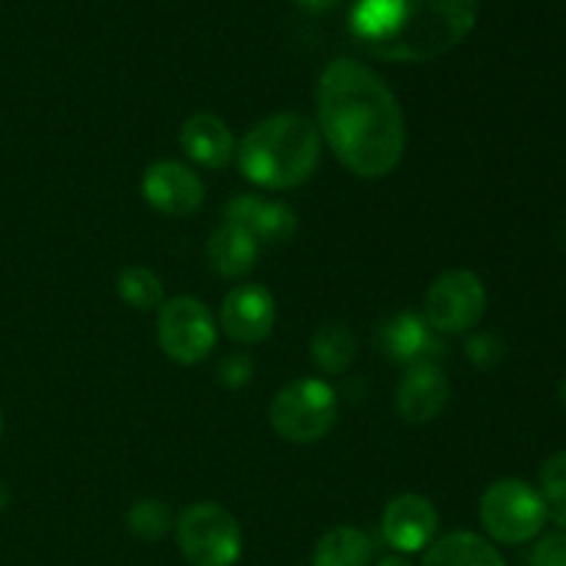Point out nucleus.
I'll use <instances>...</instances> for the list:
<instances>
[{
	"instance_id": "nucleus-27",
	"label": "nucleus",
	"mask_w": 566,
	"mask_h": 566,
	"mask_svg": "<svg viewBox=\"0 0 566 566\" xmlns=\"http://www.w3.org/2000/svg\"><path fill=\"white\" fill-rule=\"evenodd\" d=\"M296 3L304 6V9H310V11H321V9H332L337 0H296Z\"/></svg>"
},
{
	"instance_id": "nucleus-9",
	"label": "nucleus",
	"mask_w": 566,
	"mask_h": 566,
	"mask_svg": "<svg viewBox=\"0 0 566 566\" xmlns=\"http://www.w3.org/2000/svg\"><path fill=\"white\" fill-rule=\"evenodd\" d=\"M142 193L160 216L186 219L205 202V182L177 160H158L142 177Z\"/></svg>"
},
{
	"instance_id": "nucleus-18",
	"label": "nucleus",
	"mask_w": 566,
	"mask_h": 566,
	"mask_svg": "<svg viewBox=\"0 0 566 566\" xmlns=\"http://www.w3.org/2000/svg\"><path fill=\"white\" fill-rule=\"evenodd\" d=\"M374 545L368 534L352 525H337L318 539L313 551V566H370Z\"/></svg>"
},
{
	"instance_id": "nucleus-26",
	"label": "nucleus",
	"mask_w": 566,
	"mask_h": 566,
	"mask_svg": "<svg viewBox=\"0 0 566 566\" xmlns=\"http://www.w3.org/2000/svg\"><path fill=\"white\" fill-rule=\"evenodd\" d=\"M547 520H553L558 531H566V503H556V506H547Z\"/></svg>"
},
{
	"instance_id": "nucleus-14",
	"label": "nucleus",
	"mask_w": 566,
	"mask_h": 566,
	"mask_svg": "<svg viewBox=\"0 0 566 566\" xmlns=\"http://www.w3.org/2000/svg\"><path fill=\"white\" fill-rule=\"evenodd\" d=\"M376 346L387 359L401 365H423L434 363V357L442 354V340L423 315L398 313L390 321H385L376 335Z\"/></svg>"
},
{
	"instance_id": "nucleus-20",
	"label": "nucleus",
	"mask_w": 566,
	"mask_h": 566,
	"mask_svg": "<svg viewBox=\"0 0 566 566\" xmlns=\"http://www.w3.org/2000/svg\"><path fill=\"white\" fill-rule=\"evenodd\" d=\"M116 291H119L122 302L130 304L138 313H153L166 302L164 282L147 265H127L116 280Z\"/></svg>"
},
{
	"instance_id": "nucleus-1",
	"label": "nucleus",
	"mask_w": 566,
	"mask_h": 566,
	"mask_svg": "<svg viewBox=\"0 0 566 566\" xmlns=\"http://www.w3.org/2000/svg\"><path fill=\"white\" fill-rule=\"evenodd\" d=\"M318 133L363 180L387 177L407 153V119L392 88L370 66L337 59L321 72Z\"/></svg>"
},
{
	"instance_id": "nucleus-29",
	"label": "nucleus",
	"mask_w": 566,
	"mask_h": 566,
	"mask_svg": "<svg viewBox=\"0 0 566 566\" xmlns=\"http://www.w3.org/2000/svg\"><path fill=\"white\" fill-rule=\"evenodd\" d=\"M6 506H9V490H6V484L0 481V514L6 512Z\"/></svg>"
},
{
	"instance_id": "nucleus-12",
	"label": "nucleus",
	"mask_w": 566,
	"mask_h": 566,
	"mask_svg": "<svg viewBox=\"0 0 566 566\" xmlns=\"http://www.w3.org/2000/svg\"><path fill=\"white\" fill-rule=\"evenodd\" d=\"M227 224L238 227L258 241V247L269 243H287L298 230V216L291 205L276 199H260L254 193H238L224 208Z\"/></svg>"
},
{
	"instance_id": "nucleus-31",
	"label": "nucleus",
	"mask_w": 566,
	"mask_h": 566,
	"mask_svg": "<svg viewBox=\"0 0 566 566\" xmlns=\"http://www.w3.org/2000/svg\"><path fill=\"white\" fill-rule=\"evenodd\" d=\"M0 434H3V415H0Z\"/></svg>"
},
{
	"instance_id": "nucleus-30",
	"label": "nucleus",
	"mask_w": 566,
	"mask_h": 566,
	"mask_svg": "<svg viewBox=\"0 0 566 566\" xmlns=\"http://www.w3.org/2000/svg\"><path fill=\"white\" fill-rule=\"evenodd\" d=\"M558 396H562V401H564V407H566V374H564V379H562V387H558Z\"/></svg>"
},
{
	"instance_id": "nucleus-2",
	"label": "nucleus",
	"mask_w": 566,
	"mask_h": 566,
	"mask_svg": "<svg viewBox=\"0 0 566 566\" xmlns=\"http://www.w3.org/2000/svg\"><path fill=\"white\" fill-rule=\"evenodd\" d=\"M479 22V0H357L354 36L385 61L423 64L457 48Z\"/></svg>"
},
{
	"instance_id": "nucleus-8",
	"label": "nucleus",
	"mask_w": 566,
	"mask_h": 566,
	"mask_svg": "<svg viewBox=\"0 0 566 566\" xmlns=\"http://www.w3.org/2000/svg\"><path fill=\"white\" fill-rule=\"evenodd\" d=\"M160 352L177 365H197L216 348V318L193 296L166 298L158 310Z\"/></svg>"
},
{
	"instance_id": "nucleus-7",
	"label": "nucleus",
	"mask_w": 566,
	"mask_h": 566,
	"mask_svg": "<svg viewBox=\"0 0 566 566\" xmlns=\"http://www.w3.org/2000/svg\"><path fill=\"white\" fill-rule=\"evenodd\" d=\"M486 313L484 282L473 271L453 269L437 276L426 293L423 318L437 335H464L475 329Z\"/></svg>"
},
{
	"instance_id": "nucleus-17",
	"label": "nucleus",
	"mask_w": 566,
	"mask_h": 566,
	"mask_svg": "<svg viewBox=\"0 0 566 566\" xmlns=\"http://www.w3.org/2000/svg\"><path fill=\"white\" fill-rule=\"evenodd\" d=\"M420 566H506L492 542L470 531H457L426 547Z\"/></svg>"
},
{
	"instance_id": "nucleus-21",
	"label": "nucleus",
	"mask_w": 566,
	"mask_h": 566,
	"mask_svg": "<svg viewBox=\"0 0 566 566\" xmlns=\"http://www.w3.org/2000/svg\"><path fill=\"white\" fill-rule=\"evenodd\" d=\"M127 528L130 534H136L138 539L158 542L164 539L171 531V512L164 501H155V497H144L136 506L127 512Z\"/></svg>"
},
{
	"instance_id": "nucleus-32",
	"label": "nucleus",
	"mask_w": 566,
	"mask_h": 566,
	"mask_svg": "<svg viewBox=\"0 0 566 566\" xmlns=\"http://www.w3.org/2000/svg\"><path fill=\"white\" fill-rule=\"evenodd\" d=\"M564 241H566V230H564Z\"/></svg>"
},
{
	"instance_id": "nucleus-5",
	"label": "nucleus",
	"mask_w": 566,
	"mask_h": 566,
	"mask_svg": "<svg viewBox=\"0 0 566 566\" xmlns=\"http://www.w3.org/2000/svg\"><path fill=\"white\" fill-rule=\"evenodd\" d=\"M271 426L293 446L324 440L337 423V396L324 379H296L271 401Z\"/></svg>"
},
{
	"instance_id": "nucleus-4",
	"label": "nucleus",
	"mask_w": 566,
	"mask_h": 566,
	"mask_svg": "<svg viewBox=\"0 0 566 566\" xmlns=\"http://www.w3.org/2000/svg\"><path fill=\"white\" fill-rule=\"evenodd\" d=\"M486 534L503 545H525L547 525V503L536 486L523 479H501L486 486L479 506Z\"/></svg>"
},
{
	"instance_id": "nucleus-23",
	"label": "nucleus",
	"mask_w": 566,
	"mask_h": 566,
	"mask_svg": "<svg viewBox=\"0 0 566 566\" xmlns=\"http://www.w3.org/2000/svg\"><path fill=\"white\" fill-rule=\"evenodd\" d=\"M539 492L547 506L566 503V451L553 453L539 468Z\"/></svg>"
},
{
	"instance_id": "nucleus-16",
	"label": "nucleus",
	"mask_w": 566,
	"mask_h": 566,
	"mask_svg": "<svg viewBox=\"0 0 566 566\" xmlns=\"http://www.w3.org/2000/svg\"><path fill=\"white\" fill-rule=\"evenodd\" d=\"M260 247L252 235L232 224H221L208 241V263L224 280H241L258 263Z\"/></svg>"
},
{
	"instance_id": "nucleus-13",
	"label": "nucleus",
	"mask_w": 566,
	"mask_h": 566,
	"mask_svg": "<svg viewBox=\"0 0 566 566\" xmlns=\"http://www.w3.org/2000/svg\"><path fill=\"white\" fill-rule=\"evenodd\" d=\"M448 396H451V387L434 363L412 365L398 381L396 409L407 423L426 426L446 412Z\"/></svg>"
},
{
	"instance_id": "nucleus-24",
	"label": "nucleus",
	"mask_w": 566,
	"mask_h": 566,
	"mask_svg": "<svg viewBox=\"0 0 566 566\" xmlns=\"http://www.w3.org/2000/svg\"><path fill=\"white\" fill-rule=\"evenodd\" d=\"M254 363L249 354H230L219 363V370H216V379L227 387V390H241L252 381Z\"/></svg>"
},
{
	"instance_id": "nucleus-3",
	"label": "nucleus",
	"mask_w": 566,
	"mask_h": 566,
	"mask_svg": "<svg viewBox=\"0 0 566 566\" xmlns=\"http://www.w3.org/2000/svg\"><path fill=\"white\" fill-rule=\"evenodd\" d=\"M241 175L265 191H291L307 182L321 160V133L307 116L274 114L238 142Z\"/></svg>"
},
{
	"instance_id": "nucleus-11",
	"label": "nucleus",
	"mask_w": 566,
	"mask_h": 566,
	"mask_svg": "<svg viewBox=\"0 0 566 566\" xmlns=\"http://www.w3.org/2000/svg\"><path fill=\"white\" fill-rule=\"evenodd\" d=\"M221 329L243 346L263 343L274 332L276 304L263 285H238L221 302Z\"/></svg>"
},
{
	"instance_id": "nucleus-28",
	"label": "nucleus",
	"mask_w": 566,
	"mask_h": 566,
	"mask_svg": "<svg viewBox=\"0 0 566 566\" xmlns=\"http://www.w3.org/2000/svg\"><path fill=\"white\" fill-rule=\"evenodd\" d=\"M376 566H412V562H409V558H403V556H387V558H381V562Z\"/></svg>"
},
{
	"instance_id": "nucleus-6",
	"label": "nucleus",
	"mask_w": 566,
	"mask_h": 566,
	"mask_svg": "<svg viewBox=\"0 0 566 566\" xmlns=\"http://www.w3.org/2000/svg\"><path fill=\"white\" fill-rule=\"evenodd\" d=\"M177 547L191 566H235L243 536L238 520L219 503H193L177 520Z\"/></svg>"
},
{
	"instance_id": "nucleus-15",
	"label": "nucleus",
	"mask_w": 566,
	"mask_h": 566,
	"mask_svg": "<svg viewBox=\"0 0 566 566\" xmlns=\"http://www.w3.org/2000/svg\"><path fill=\"white\" fill-rule=\"evenodd\" d=\"M180 144L202 169H224L235 160V136L230 125L210 111H199L182 122Z\"/></svg>"
},
{
	"instance_id": "nucleus-10",
	"label": "nucleus",
	"mask_w": 566,
	"mask_h": 566,
	"mask_svg": "<svg viewBox=\"0 0 566 566\" xmlns=\"http://www.w3.org/2000/svg\"><path fill=\"white\" fill-rule=\"evenodd\" d=\"M437 528H440V514L434 503L415 492L392 497L381 514V536L392 551L403 556L426 551L434 542Z\"/></svg>"
},
{
	"instance_id": "nucleus-19",
	"label": "nucleus",
	"mask_w": 566,
	"mask_h": 566,
	"mask_svg": "<svg viewBox=\"0 0 566 566\" xmlns=\"http://www.w3.org/2000/svg\"><path fill=\"white\" fill-rule=\"evenodd\" d=\"M310 352H313L315 365H318L324 374L337 376L354 363V357H357V340H354V335L348 332V326L326 324L313 335Z\"/></svg>"
},
{
	"instance_id": "nucleus-22",
	"label": "nucleus",
	"mask_w": 566,
	"mask_h": 566,
	"mask_svg": "<svg viewBox=\"0 0 566 566\" xmlns=\"http://www.w3.org/2000/svg\"><path fill=\"white\" fill-rule=\"evenodd\" d=\"M464 354L479 370H492L506 359V343L492 332H479L464 343Z\"/></svg>"
},
{
	"instance_id": "nucleus-25",
	"label": "nucleus",
	"mask_w": 566,
	"mask_h": 566,
	"mask_svg": "<svg viewBox=\"0 0 566 566\" xmlns=\"http://www.w3.org/2000/svg\"><path fill=\"white\" fill-rule=\"evenodd\" d=\"M531 566H566V531L542 536L531 551Z\"/></svg>"
}]
</instances>
